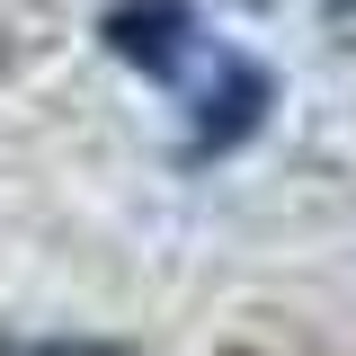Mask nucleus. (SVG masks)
Returning a JSON list of instances; mask_svg holds the SVG:
<instances>
[{"mask_svg": "<svg viewBox=\"0 0 356 356\" xmlns=\"http://www.w3.org/2000/svg\"><path fill=\"white\" fill-rule=\"evenodd\" d=\"M107 44L178 98L196 161L250 143V134L267 125V107H276V72H267L259 54H241V44L222 36L205 9H187V0H125V9H107Z\"/></svg>", "mask_w": 356, "mask_h": 356, "instance_id": "1", "label": "nucleus"}]
</instances>
